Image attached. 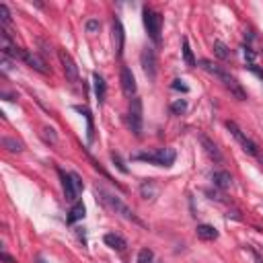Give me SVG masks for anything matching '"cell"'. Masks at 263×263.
<instances>
[{
	"label": "cell",
	"instance_id": "6da1fadb",
	"mask_svg": "<svg viewBox=\"0 0 263 263\" xmlns=\"http://www.w3.org/2000/svg\"><path fill=\"white\" fill-rule=\"evenodd\" d=\"M197 64H200V68L202 70H206L208 74H212V76H216L218 80H220L224 86H226V89L238 99V101H245L247 99V95H245V91L243 89H240V84L228 74V72H224L222 68H220V66H218V64H214L212 60H200V62H197Z\"/></svg>",
	"mask_w": 263,
	"mask_h": 263
},
{
	"label": "cell",
	"instance_id": "7a4b0ae2",
	"mask_svg": "<svg viewBox=\"0 0 263 263\" xmlns=\"http://www.w3.org/2000/svg\"><path fill=\"white\" fill-rule=\"evenodd\" d=\"M97 197H99V200H101L107 208H111L115 214H119L121 218H125V220L134 222V224H138V226H146V224L140 220V218L134 214V210H132L125 202H121V197L109 193V191H105V189H101V187H97Z\"/></svg>",
	"mask_w": 263,
	"mask_h": 263
},
{
	"label": "cell",
	"instance_id": "3957f363",
	"mask_svg": "<svg viewBox=\"0 0 263 263\" xmlns=\"http://www.w3.org/2000/svg\"><path fill=\"white\" fill-rule=\"evenodd\" d=\"M177 159L173 148H159L155 152H138V155H132V161H142V163H150L157 167H171Z\"/></svg>",
	"mask_w": 263,
	"mask_h": 263
},
{
	"label": "cell",
	"instance_id": "277c9868",
	"mask_svg": "<svg viewBox=\"0 0 263 263\" xmlns=\"http://www.w3.org/2000/svg\"><path fill=\"white\" fill-rule=\"evenodd\" d=\"M226 127L230 129V134L234 136V140L240 144V148H243L245 152H247V155H251V157H257L259 161H263V155H261V150H259V146L245 134V132L243 129H240L234 121H226Z\"/></svg>",
	"mask_w": 263,
	"mask_h": 263
},
{
	"label": "cell",
	"instance_id": "5b68a950",
	"mask_svg": "<svg viewBox=\"0 0 263 263\" xmlns=\"http://www.w3.org/2000/svg\"><path fill=\"white\" fill-rule=\"evenodd\" d=\"M62 177V187H64V195L68 202H76V197L82 193V181L76 173H64L60 171Z\"/></svg>",
	"mask_w": 263,
	"mask_h": 263
},
{
	"label": "cell",
	"instance_id": "8992f818",
	"mask_svg": "<svg viewBox=\"0 0 263 263\" xmlns=\"http://www.w3.org/2000/svg\"><path fill=\"white\" fill-rule=\"evenodd\" d=\"M142 15H144V27H146L150 39L155 41V43H159V41H161V27H163V17H161V13H157V11H152V9L146 7V9L142 11Z\"/></svg>",
	"mask_w": 263,
	"mask_h": 263
},
{
	"label": "cell",
	"instance_id": "52a82bcc",
	"mask_svg": "<svg viewBox=\"0 0 263 263\" xmlns=\"http://www.w3.org/2000/svg\"><path fill=\"white\" fill-rule=\"evenodd\" d=\"M142 121H144V117H142V99L134 97L129 101V107H127V125L136 136L142 134Z\"/></svg>",
	"mask_w": 263,
	"mask_h": 263
},
{
	"label": "cell",
	"instance_id": "ba28073f",
	"mask_svg": "<svg viewBox=\"0 0 263 263\" xmlns=\"http://www.w3.org/2000/svg\"><path fill=\"white\" fill-rule=\"evenodd\" d=\"M58 58L62 62V68H64L66 78H68L70 82H78V68H76L74 60L70 58V54L66 52V50H58Z\"/></svg>",
	"mask_w": 263,
	"mask_h": 263
},
{
	"label": "cell",
	"instance_id": "9c48e42d",
	"mask_svg": "<svg viewBox=\"0 0 263 263\" xmlns=\"http://www.w3.org/2000/svg\"><path fill=\"white\" fill-rule=\"evenodd\" d=\"M119 80H121V91H123V95L134 99V97H136V91H138V84H136L134 72H132V70L127 68V66H123V68H121V76H119Z\"/></svg>",
	"mask_w": 263,
	"mask_h": 263
},
{
	"label": "cell",
	"instance_id": "30bf717a",
	"mask_svg": "<svg viewBox=\"0 0 263 263\" xmlns=\"http://www.w3.org/2000/svg\"><path fill=\"white\" fill-rule=\"evenodd\" d=\"M140 62H142V68L146 72L148 78H155L157 76V54L152 48H144L140 54Z\"/></svg>",
	"mask_w": 263,
	"mask_h": 263
},
{
	"label": "cell",
	"instance_id": "8fae6325",
	"mask_svg": "<svg viewBox=\"0 0 263 263\" xmlns=\"http://www.w3.org/2000/svg\"><path fill=\"white\" fill-rule=\"evenodd\" d=\"M21 60H23L27 66H31L33 70L41 72V74H48V72H50L46 60H43L41 56H37L35 52H27V50H23V56H21Z\"/></svg>",
	"mask_w": 263,
	"mask_h": 263
},
{
	"label": "cell",
	"instance_id": "7c38bea8",
	"mask_svg": "<svg viewBox=\"0 0 263 263\" xmlns=\"http://www.w3.org/2000/svg\"><path fill=\"white\" fill-rule=\"evenodd\" d=\"M113 41H115L117 56H121L123 54V43H125V33H123V27H121L119 19H113Z\"/></svg>",
	"mask_w": 263,
	"mask_h": 263
},
{
	"label": "cell",
	"instance_id": "4fadbf2b",
	"mask_svg": "<svg viewBox=\"0 0 263 263\" xmlns=\"http://www.w3.org/2000/svg\"><path fill=\"white\" fill-rule=\"evenodd\" d=\"M103 240H105V245L107 247H111L113 251H125L127 249V243H125V238L123 236H119V234H115V232H109V234H105L103 236Z\"/></svg>",
	"mask_w": 263,
	"mask_h": 263
},
{
	"label": "cell",
	"instance_id": "5bb4252c",
	"mask_svg": "<svg viewBox=\"0 0 263 263\" xmlns=\"http://www.w3.org/2000/svg\"><path fill=\"white\" fill-rule=\"evenodd\" d=\"M200 142H202V146H204V150H206V155L210 157V159H214L216 163H220L222 161V152L218 150V146L210 140V138H206V136H200Z\"/></svg>",
	"mask_w": 263,
	"mask_h": 263
},
{
	"label": "cell",
	"instance_id": "9a60e30c",
	"mask_svg": "<svg viewBox=\"0 0 263 263\" xmlns=\"http://www.w3.org/2000/svg\"><path fill=\"white\" fill-rule=\"evenodd\" d=\"M212 181H214V185L218 189H230V185H232V177H230V173H226V171L214 173L212 175Z\"/></svg>",
	"mask_w": 263,
	"mask_h": 263
},
{
	"label": "cell",
	"instance_id": "2e32d148",
	"mask_svg": "<svg viewBox=\"0 0 263 263\" xmlns=\"http://www.w3.org/2000/svg\"><path fill=\"white\" fill-rule=\"evenodd\" d=\"M195 232H197V238H202V240H216L218 238V230L212 224H200Z\"/></svg>",
	"mask_w": 263,
	"mask_h": 263
},
{
	"label": "cell",
	"instance_id": "e0dca14e",
	"mask_svg": "<svg viewBox=\"0 0 263 263\" xmlns=\"http://www.w3.org/2000/svg\"><path fill=\"white\" fill-rule=\"evenodd\" d=\"M84 214H86V208H84V204H82V202H76V204L72 206L70 214H68V224H74V222L82 220V218H84Z\"/></svg>",
	"mask_w": 263,
	"mask_h": 263
},
{
	"label": "cell",
	"instance_id": "ac0fdd59",
	"mask_svg": "<svg viewBox=\"0 0 263 263\" xmlns=\"http://www.w3.org/2000/svg\"><path fill=\"white\" fill-rule=\"evenodd\" d=\"M93 82H95V95H97V101L103 103V101H105V95H107V84H105L103 76H99V74H93Z\"/></svg>",
	"mask_w": 263,
	"mask_h": 263
},
{
	"label": "cell",
	"instance_id": "d6986e66",
	"mask_svg": "<svg viewBox=\"0 0 263 263\" xmlns=\"http://www.w3.org/2000/svg\"><path fill=\"white\" fill-rule=\"evenodd\" d=\"M214 54H216V58H220V60H230V50H228V46L224 41H214Z\"/></svg>",
	"mask_w": 263,
	"mask_h": 263
},
{
	"label": "cell",
	"instance_id": "ffe728a7",
	"mask_svg": "<svg viewBox=\"0 0 263 263\" xmlns=\"http://www.w3.org/2000/svg\"><path fill=\"white\" fill-rule=\"evenodd\" d=\"M74 109L86 117V123H89V125H86V136H89V140H93V115H91V111H89L86 107H78V105H76Z\"/></svg>",
	"mask_w": 263,
	"mask_h": 263
},
{
	"label": "cell",
	"instance_id": "44dd1931",
	"mask_svg": "<svg viewBox=\"0 0 263 263\" xmlns=\"http://www.w3.org/2000/svg\"><path fill=\"white\" fill-rule=\"evenodd\" d=\"M183 60H185V64L189 66V68L197 66V62H195V58H193V52H191V48H189V39H183Z\"/></svg>",
	"mask_w": 263,
	"mask_h": 263
},
{
	"label": "cell",
	"instance_id": "7402d4cb",
	"mask_svg": "<svg viewBox=\"0 0 263 263\" xmlns=\"http://www.w3.org/2000/svg\"><path fill=\"white\" fill-rule=\"evenodd\" d=\"M3 146L9 150V152H23V142H19L15 138H3Z\"/></svg>",
	"mask_w": 263,
	"mask_h": 263
},
{
	"label": "cell",
	"instance_id": "603a6c76",
	"mask_svg": "<svg viewBox=\"0 0 263 263\" xmlns=\"http://www.w3.org/2000/svg\"><path fill=\"white\" fill-rule=\"evenodd\" d=\"M152 259H155V253L150 249H142L138 253V263H152Z\"/></svg>",
	"mask_w": 263,
	"mask_h": 263
},
{
	"label": "cell",
	"instance_id": "cb8c5ba5",
	"mask_svg": "<svg viewBox=\"0 0 263 263\" xmlns=\"http://www.w3.org/2000/svg\"><path fill=\"white\" fill-rule=\"evenodd\" d=\"M187 109V103L183 101V99H179V101H175L173 105H171V113H175V115H179V113H183Z\"/></svg>",
	"mask_w": 263,
	"mask_h": 263
},
{
	"label": "cell",
	"instance_id": "d4e9b609",
	"mask_svg": "<svg viewBox=\"0 0 263 263\" xmlns=\"http://www.w3.org/2000/svg\"><path fill=\"white\" fill-rule=\"evenodd\" d=\"M0 21H3V25H9V23H11V13H9L7 5H0Z\"/></svg>",
	"mask_w": 263,
	"mask_h": 263
},
{
	"label": "cell",
	"instance_id": "484cf974",
	"mask_svg": "<svg viewBox=\"0 0 263 263\" xmlns=\"http://www.w3.org/2000/svg\"><path fill=\"white\" fill-rule=\"evenodd\" d=\"M173 89H175V91H183V93H187V91H189V86L183 84V80H175V82H173Z\"/></svg>",
	"mask_w": 263,
	"mask_h": 263
},
{
	"label": "cell",
	"instance_id": "4316f807",
	"mask_svg": "<svg viewBox=\"0 0 263 263\" xmlns=\"http://www.w3.org/2000/svg\"><path fill=\"white\" fill-rule=\"evenodd\" d=\"M111 159H113V163H115V165H117V169H119V171H121V173H127V167H125V165H123V163H121V159H119V157H117V155H111Z\"/></svg>",
	"mask_w": 263,
	"mask_h": 263
},
{
	"label": "cell",
	"instance_id": "83f0119b",
	"mask_svg": "<svg viewBox=\"0 0 263 263\" xmlns=\"http://www.w3.org/2000/svg\"><path fill=\"white\" fill-rule=\"evenodd\" d=\"M99 29V21H89L86 23V31H97Z\"/></svg>",
	"mask_w": 263,
	"mask_h": 263
},
{
	"label": "cell",
	"instance_id": "f1b7e54d",
	"mask_svg": "<svg viewBox=\"0 0 263 263\" xmlns=\"http://www.w3.org/2000/svg\"><path fill=\"white\" fill-rule=\"evenodd\" d=\"M247 68H249V70H253V72H255V74H257V76H259L261 80H263V72H261V70L257 68V66H255V64H249V66H247Z\"/></svg>",
	"mask_w": 263,
	"mask_h": 263
},
{
	"label": "cell",
	"instance_id": "f546056e",
	"mask_svg": "<svg viewBox=\"0 0 263 263\" xmlns=\"http://www.w3.org/2000/svg\"><path fill=\"white\" fill-rule=\"evenodd\" d=\"M3 261H7V263H17V259H13L9 253H3Z\"/></svg>",
	"mask_w": 263,
	"mask_h": 263
},
{
	"label": "cell",
	"instance_id": "4dcf8cb0",
	"mask_svg": "<svg viewBox=\"0 0 263 263\" xmlns=\"http://www.w3.org/2000/svg\"><path fill=\"white\" fill-rule=\"evenodd\" d=\"M37 263H48V261L43 259V257H37Z\"/></svg>",
	"mask_w": 263,
	"mask_h": 263
}]
</instances>
